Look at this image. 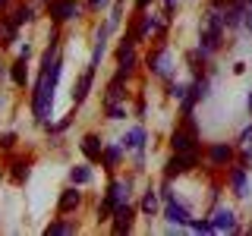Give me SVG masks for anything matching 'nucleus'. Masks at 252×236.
I'll return each instance as SVG.
<instances>
[{
  "label": "nucleus",
  "mask_w": 252,
  "mask_h": 236,
  "mask_svg": "<svg viewBox=\"0 0 252 236\" xmlns=\"http://www.w3.org/2000/svg\"><path fill=\"white\" fill-rule=\"evenodd\" d=\"M29 173H32V170H29V164H26V161H13V164H10V179H13L16 186H22V183H26V179H29Z\"/></svg>",
  "instance_id": "obj_26"
},
{
  "label": "nucleus",
  "mask_w": 252,
  "mask_h": 236,
  "mask_svg": "<svg viewBox=\"0 0 252 236\" xmlns=\"http://www.w3.org/2000/svg\"><path fill=\"white\" fill-rule=\"evenodd\" d=\"M92 179H94V173H92L89 164H79V167L69 170V183H76V186H89Z\"/></svg>",
  "instance_id": "obj_25"
},
{
  "label": "nucleus",
  "mask_w": 252,
  "mask_h": 236,
  "mask_svg": "<svg viewBox=\"0 0 252 236\" xmlns=\"http://www.w3.org/2000/svg\"><path fill=\"white\" fill-rule=\"evenodd\" d=\"M13 26L16 29H22V26H26V22H32V6L29 3H22V6H16V10H13Z\"/></svg>",
  "instance_id": "obj_29"
},
{
  "label": "nucleus",
  "mask_w": 252,
  "mask_h": 236,
  "mask_svg": "<svg viewBox=\"0 0 252 236\" xmlns=\"http://www.w3.org/2000/svg\"><path fill=\"white\" fill-rule=\"evenodd\" d=\"M164 217H167V224L173 227H189V220H192V214H189L186 205H180L177 199H164Z\"/></svg>",
  "instance_id": "obj_10"
},
{
  "label": "nucleus",
  "mask_w": 252,
  "mask_h": 236,
  "mask_svg": "<svg viewBox=\"0 0 252 236\" xmlns=\"http://www.w3.org/2000/svg\"><path fill=\"white\" fill-rule=\"evenodd\" d=\"M126 148L123 145H104V154H101V164H104L107 170H114L117 164H120V157H123Z\"/></svg>",
  "instance_id": "obj_24"
},
{
  "label": "nucleus",
  "mask_w": 252,
  "mask_h": 236,
  "mask_svg": "<svg viewBox=\"0 0 252 236\" xmlns=\"http://www.w3.org/2000/svg\"><path fill=\"white\" fill-rule=\"evenodd\" d=\"M145 63H148V69H152L155 76L164 79V82H170V79H173V57H170L167 47H158L155 54H148Z\"/></svg>",
  "instance_id": "obj_4"
},
{
  "label": "nucleus",
  "mask_w": 252,
  "mask_h": 236,
  "mask_svg": "<svg viewBox=\"0 0 252 236\" xmlns=\"http://www.w3.org/2000/svg\"><path fill=\"white\" fill-rule=\"evenodd\" d=\"M82 154H85V161H89V164H98V161H101L104 145H101V139L94 136V132H89V136L82 139Z\"/></svg>",
  "instance_id": "obj_18"
},
{
  "label": "nucleus",
  "mask_w": 252,
  "mask_h": 236,
  "mask_svg": "<svg viewBox=\"0 0 252 236\" xmlns=\"http://www.w3.org/2000/svg\"><path fill=\"white\" fill-rule=\"evenodd\" d=\"M186 230H192V233H218L215 224H211V217H205V220H189Z\"/></svg>",
  "instance_id": "obj_30"
},
{
  "label": "nucleus",
  "mask_w": 252,
  "mask_h": 236,
  "mask_svg": "<svg viewBox=\"0 0 252 236\" xmlns=\"http://www.w3.org/2000/svg\"><path fill=\"white\" fill-rule=\"evenodd\" d=\"M57 233H76V227L69 224V220H51V224L44 227V236H57Z\"/></svg>",
  "instance_id": "obj_28"
},
{
  "label": "nucleus",
  "mask_w": 252,
  "mask_h": 236,
  "mask_svg": "<svg viewBox=\"0 0 252 236\" xmlns=\"http://www.w3.org/2000/svg\"><path fill=\"white\" fill-rule=\"evenodd\" d=\"M246 10H249L246 0H233V3L224 10V22H227V29H240L243 22H246Z\"/></svg>",
  "instance_id": "obj_15"
},
{
  "label": "nucleus",
  "mask_w": 252,
  "mask_h": 236,
  "mask_svg": "<svg viewBox=\"0 0 252 236\" xmlns=\"http://www.w3.org/2000/svg\"><path fill=\"white\" fill-rule=\"evenodd\" d=\"M47 13H51L54 22H69V19H79V3L76 0H51L47 3Z\"/></svg>",
  "instance_id": "obj_9"
},
{
  "label": "nucleus",
  "mask_w": 252,
  "mask_h": 236,
  "mask_svg": "<svg viewBox=\"0 0 252 236\" xmlns=\"http://www.w3.org/2000/svg\"><path fill=\"white\" fill-rule=\"evenodd\" d=\"M249 233H252V227H249Z\"/></svg>",
  "instance_id": "obj_43"
},
{
  "label": "nucleus",
  "mask_w": 252,
  "mask_h": 236,
  "mask_svg": "<svg viewBox=\"0 0 252 236\" xmlns=\"http://www.w3.org/2000/svg\"><path fill=\"white\" fill-rule=\"evenodd\" d=\"M129 79V69H120L117 66V76L107 82V94H104V101H123L126 98V91H123V82Z\"/></svg>",
  "instance_id": "obj_17"
},
{
  "label": "nucleus",
  "mask_w": 252,
  "mask_h": 236,
  "mask_svg": "<svg viewBox=\"0 0 252 236\" xmlns=\"http://www.w3.org/2000/svg\"><path fill=\"white\" fill-rule=\"evenodd\" d=\"M16 35H19V29H16L10 19H3V22H0V47L13 44V41H16Z\"/></svg>",
  "instance_id": "obj_27"
},
{
  "label": "nucleus",
  "mask_w": 252,
  "mask_h": 236,
  "mask_svg": "<svg viewBox=\"0 0 252 236\" xmlns=\"http://www.w3.org/2000/svg\"><path fill=\"white\" fill-rule=\"evenodd\" d=\"M129 189H132V183L129 179H110V186H107V199L120 208V205H126L129 202Z\"/></svg>",
  "instance_id": "obj_16"
},
{
  "label": "nucleus",
  "mask_w": 252,
  "mask_h": 236,
  "mask_svg": "<svg viewBox=\"0 0 252 236\" xmlns=\"http://www.w3.org/2000/svg\"><path fill=\"white\" fill-rule=\"evenodd\" d=\"M164 29H167V16H164V19H161V16H158V13H142L139 16V26H136V38H139V41H142V38H148V35H161V31Z\"/></svg>",
  "instance_id": "obj_6"
},
{
  "label": "nucleus",
  "mask_w": 252,
  "mask_h": 236,
  "mask_svg": "<svg viewBox=\"0 0 252 236\" xmlns=\"http://www.w3.org/2000/svg\"><path fill=\"white\" fill-rule=\"evenodd\" d=\"M246 3H252V0H246Z\"/></svg>",
  "instance_id": "obj_42"
},
{
  "label": "nucleus",
  "mask_w": 252,
  "mask_h": 236,
  "mask_svg": "<svg viewBox=\"0 0 252 236\" xmlns=\"http://www.w3.org/2000/svg\"><path fill=\"white\" fill-rule=\"evenodd\" d=\"M208 88H211V79L208 76H195V82H189V94L183 98V117H189L199 101L208 98Z\"/></svg>",
  "instance_id": "obj_5"
},
{
  "label": "nucleus",
  "mask_w": 252,
  "mask_h": 236,
  "mask_svg": "<svg viewBox=\"0 0 252 236\" xmlns=\"http://www.w3.org/2000/svg\"><path fill=\"white\" fill-rule=\"evenodd\" d=\"M104 3H107V0H89V6H92V10H101Z\"/></svg>",
  "instance_id": "obj_38"
},
{
  "label": "nucleus",
  "mask_w": 252,
  "mask_h": 236,
  "mask_svg": "<svg viewBox=\"0 0 252 236\" xmlns=\"http://www.w3.org/2000/svg\"><path fill=\"white\" fill-rule=\"evenodd\" d=\"M136 44H139V38H136V29H132L120 41V47H117V66L120 69H129L132 73V66H136Z\"/></svg>",
  "instance_id": "obj_7"
},
{
  "label": "nucleus",
  "mask_w": 252,
  "mask_h": 236,
  "mask_svg": "<svg viewBox=\"0 0 252 236\" xmlns=\"http://www.w3.org/2000/svg\"><path fill=\"white\" fill-rule=\"evenodd\" d=\"M142 214H148V217H155L158 214V208H161V192H155L152 186L145 189V192H142Z\"/></svg>",
  "instance_id": "obj_23"
},
{
  "label": "nucleus",
  "mask_w": 252,
  "mask_h": 236,
  "mask_svg": "<svg viewBox=\"0 0 252 236\" xmlns=\"http://www.w3.org/2000/svg\"><path fill=\"white\" fill-rule=\"evenodd\" d=\"M82 205V192H79V186L73 183L69 189H63L60 192V202H57V211L60 214H73V211Z\"/></svg>",
  "instance_id": "obj_14"
},
{
  "label": "nucleus",
  "mask_w": 252,
  "mask_h": 236,
  "mask_svg": "<svg viewBox=\"0 0 252 236\" xmlns=\"http://www.w3.org/2000/svg\"><path fill=\"white\" fill-rule=\"evenodd\" d=\"M148 6H152V0H136V10H139V13H145Z\"/></svg>",
  "instance_id": "obj_36"
},
{
  "label": "nucleus",
  "mask_w": 252,
  "mask_h": 236,
  "mask_svg": "<svg viewBox=\"0 0 252 236\" xmlns=\"http://www.w3.org/2000/svg\"><path fill=\"white\" fill-rule=\"evenodd\" d=\"M107 104V120H126V107L120 101H104Z\"/></svg>",
  "instance_id": "obj_32"
},
{
  "label": "nucleus",
  "mask_w": 252,
  "mask_h": 236,
  "mask_svg": "<svg viewBox=\"0 0 252 236\" xmlns=\"http://www.w3.org/2000/svg\"><path fill=\"white\" fill-rule=\"evenodd\" d=\"M13 145H16V132H3V136H0V148H3V151H10Z\"/></svg>",
  "instance_id": "obj_35"
},
{
  "label": "nucleus",
  "mask_w": 252,
  "mask_h": 236,
  "mask_svg": "<svg viewBox=\"0 0 252 236\" xmlns=\"http://www.w3.org/2000/svg\"><path fill=\"white\" fill-rule=\"evenodd\" d=\"M170 148L173 151H199V132H195V126H192V114L183 117V126H180V129H173Z\"/></svg>",
  "instance_id": "obj_2"
},
{
  "label": "nucleus",
  "mask_w": 252,
  "mask_h": 236,
  "mask_svg": "<svg viewBox=\"0 0 252 236\" xmlns=\"http://www.w3.org/2000/svg\"><path fill=\"white\" fill-rule=\"evenodd\" d=\"M10 79L19 85V88H26V82H29V57H26V54H19L16 63L10 66Z\"/></svg>",
  "instance_id": "obj_22"
},
{
  "label": "nucleus",
  "mask_w": 252,
  "mask_h": 236,
  "mask_svg": "<svg viewBox=\"0 0 252 236\" xmlns=\"http://www.w3.org/2000/svg\"><path fill=\"white\" fill-rule=\"evenodd\" d=\"M167 94H170L173 101H183L186 94H189V85H183V82H173V79H170V82H167Z\"/></svg>",
  "instance_id": "obj_31"
},
{
  "label": "nucleus",
  "mask_w": 252,
  "mask_h": 236,
  "mask_svg": "<svg viewBox=\"0 0 252 236\" xmlns=\"http://www.w3.org/2000/svg\"><path fill=\"white\" fill-rule=\"evenodd\" d=\"M57 41L60 38L51 35V44L41 54V69H38V79H35V91H32V114H35V120L41 126H47V117H51V107H54V94H57V82L63 73Z\"/></svg>",
  "instance_id": "obj_1"
},
{
  "label": "nucleus",
  "mask_w": 252,
  "mask_h": 236,
  "mask_svg": "<svg viewBox=\"0 0 252 236\" xmlns=\"http://www.w3.org/2000/svg\"><path fill=\"white\" fill-rule=\"evenodd\" d=\"M199 164V151H173V157L167 164H164V179H177V177H183V173H189Z\"/></svg>",
  "instance_id": "obj_3"
},
{
  "label": "nucleus",
  "mask_w": 252,
  "mask_h": 236,
  "mask_svg": "<svg viewBox=\"0 0 252 236\" xmlns=\"http://www.w3.org/2000/svg\"><path fill=\"white\" fill-rule=\"evenodd\" d=\"M69 123H73V117H63V120H60V123H54V126H47V129H51V132H54V136H60V132H66V129H69Z\"/></svg>",
  "instance_id": "obj_33"
},
{
  "label": "nucleus",
  "mask_w": 252,
  "mask_h": 236,
  "mask_svg": "<svg viewBox=\"0 0 252 236\" xmlns=\"http://www.w3.org/2000/svg\"><path fill=\"white\" fill-rule=\"evenodd\" d=\"M224 31L227 29H220V26H205L202 29V38H199V47L205 54H215V51H220V44H224Z\"/></svg>",
  "instance_id": "obj_12"
},
{
  "label": "nucleus",
  "mask_w": 252,
  "mask_h": 236,
  "mask_svg": "<svg viewBox=\"0 0 252 236\" xmlns=\"http://www.w3.org/2000/svg\"><path fill=\"white\" fill-rule=\"evenodd\" d=\"M132 224H136V208L126 202V205H120V208L114 211V217H110V230H114L117 236H123V233L132 230Z\"/></svg>",
  "instance_id": "obj_8"
},
{
  "label": "nucleus",
  "mask_w": 252,
  "mask_h": 236,
  "mask_svg": "<svg viewBox=\"0 0 252 236\" xmlns=\"http://www.w3.org/2000/svg\"><path fill=\"white\" fill-rule=\"evenodd\" d=\"M211 224H215L218 233H240V227H236V214H233V208H227V205H218V208H215Z\"/></svg>",
  "instance_id": "obj_11"
},
{
  "label": "nucleus",
  "mask_w": 252,
  "mask_h": 236,
  "mask_svg": "<svg viewBox=\"0 0 252 236\" xmlns=\"http://www.w3.org/2000/svg\"><path fill=\"white\" fill-rule=\"evenodd\" d=\"M164 10H167V13L173 10V0H164Z\"/></svg>",
  "instance_id": "obj_40"
},
{
  "label": "nucleus",
  "mask_w": 252,
  "mask_h": 236,
  "mask_svg": "<svg viewBox=\"0 0 252 236\" xmlns=\"http://www.w3.org/2000/svg\"><path fill=\"white\" fill-rule=\"evenodd\" d=\"M243 26H246V29L252 31V3H249V10H246V22H243Z\"/></svg>",
  "instance_id": "obj_37"
},
{
  "label": "nucleus",
  "mask_w": 252,
  "mask_h": 236,
  "mask_svg": "<svg viewBox=\"0 0 252 236\" xmlns=\"http://www.w3.org/2000/svg\"><path fill=\"white\" fill-rule=\"evenodd\" d=\"M211 3H215V6H220V10H224V6H230L233 0H211Z\"/></svg>",
  "instance_id": "obj_39"
},
{
  "label": "nucleus",
  "mask_w": 252,
  "mask_h": 236,
  "mask_svg": "<svg viewBox=\"0 0 252 236\" xmlns=\"http://www.w3.org/2000/svg\"><path fill=\"white\" fill-rule=\"evenodd\" d=\"M236 142H240V148H252V126H246V129L240 132V139H236Z\"/></svg>",
  "instance_id": "obj_34"
},
{
  "label": "nucleus",
  "mask_w": 252,
  "mask_h": 236,
  "mask_svg": "<svg viewBox=\"0 0 252 236\" xmlns=\"http://www.w3.org/2000/svg\"><path fill=\"white\" fill-rule=\"evenodd\" d=\"M92 82H94V69L85 66V73L79 76L76 85H73V104H76V107L85 104V98H89V91H92Z\"/></svg>",
  "instance_id": "obj_13"
},
{
  "label": "nucleus",
  "mask_w": 252,
  "mask_h": 236,
  "mask_svg": "<svg viewBox=\"0 0 252 236\" xmlns=\"http://www.w3.org/2000/svg\"><path fill=\"white\" fill-rule=\"evenodd\" d=\"M249 114H252V91H249Z\"/></svg>",
  "instance_id": "obj_41"
},
{
  "label": "nucleus",
  "mask_w": 252,
  "mask_h": 236,
  "mask_svg": "<svg viewBox=\"0 0 252 236\" xmlns=\"http://www.w3.org/2000/svg\"><path fill=\"white\" fill-rule=\"evenodd\" d=\"M230 186H233V192L240 195V199H249L252 186H249V177H246V167H243V164L230 170Z\"/></svg>",
  "instance_id": "obj_19"
},
{
  "label": "nucleus",
  "mask_w": 252,
  "mask_h": 236,
  "mask_svg": "<svg viewBox=\"0 0 252 236\" xmlns=\"http://www.w3.org/2000/svg\"><path fill=\"white\" fill-rule=\"evenodd\" d=\"M208 161L220 167V164H230L233 161V145H227V142H218V145L208 148Z\"/></svg>",
  "instance_id": "obj_21"
},
{
  "label": "nucleus",
  "mask_w": 252,
  "mask_h": 236,
  "mask_svg": "<svg viewBox=\"0 0 252 236\" xmlns=\"http://www.w3.org/2000/svg\"><path fill=\"white\" fill-rule=\"evenodd\" d=\"M145 139H148L145 126H132V129L120 139V145L126 148V151H139V148H145Z\"/></svg>",
  "instance_id": "obj_20"
}]
</instances>
